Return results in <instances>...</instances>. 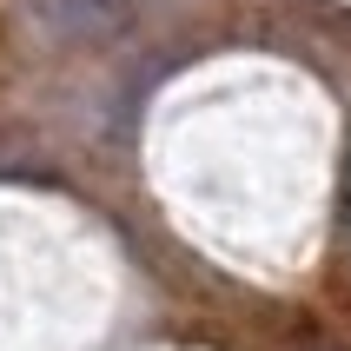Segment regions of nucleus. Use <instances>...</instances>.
Returning <instances> with one entry per match:
<instances>
[{
  "mask_svg": "<svg viewBox=\"0 0 351 351\" xmlns=\"http://www.w3.org/2000/svg\"><path fill=\"white\" fill-rule=\"evenodd\" d=\"M20 14L53 47H113L133 27L139 0H20Z\"/></svg>",
  "mask_w": 351,
  "mask_h": 351,
  "instance_id": "f257e3e1",
  "label": "nucleus"
}]
</instances>
